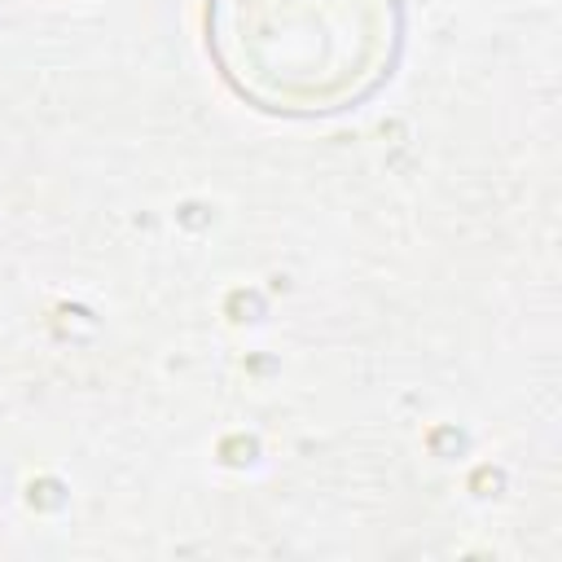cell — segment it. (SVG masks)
Instances as JSON below:
<instances>
[{"label":"cell","mask_w":562,"mask_h":562,"mask_svg":"<svg viewBox=\"0 0 562 562\" xmlns=\"http://www.w3.org/2000/svg\"><path fill=\"white\" fill-rule=\"evenodd\" d=\"M404 44L400 0H206V53L255 110L325 119L369 101Z\"/></svg>","instance_id":"1"}]
</instances>
